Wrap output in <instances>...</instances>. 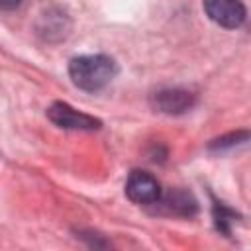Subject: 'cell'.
I'll return each instance as SVG.
<instances>
[{
	"label": "cell",
	"mask_w": 251,
	"mask_h": 251,
	"mask_svg": "<svg viewBox=\"0 0 251 251\" xmlns=\"http://www.w3.org/2000/svg\"><path fill=\"white\" fill-rule=\"evenodd\" d=\"M157 204H165L167 210L173 212V214L190 216V214L196 212V200H194L190 194L182 192V190H173V192H169L165 198H163V194H161V198L157 200Z\"/></svg>",
	"instance_id": "52a82bcc"
},
{
	"label": "cell",
	"mask_w": 251,
	"mask_h": 251,
	"mask_svg": "<svg viewBox=\"0 0 251 251\" xmlns=\"http://www.w3.org/2000/svg\"><path fill=\"white\" fill-rule=\"evenodd\" d=\"M239 139H247V131H239V133H229V135H226V137H218V139H214L212 141V145H210V149H226V147H231V145H235V143H239Z\"/></svg>",
	"instance_id": "ba28073f"
},
{
	"label": "cell",
	"mask_w": 251,
	"mask_h": 251,
	"mask_svg": "<svg viewBox=\"0 0 251 251\" xmlns=\"http://www.w3.org/2000/svg\"><path fill=\"white\" fill-rule=\"evenodd\" d=\"M126 194L135 204L151 206V204H157V200L161 198L163 192H161L159 180L151 173H147V171H131L127 180H126Z\"/></svg>",
	"instance_id": "7a4b0ae2"
},
{
	"label": "cell",
	"mask_w": 251,
	"mask_h": 251,
	"mask_svg": "<svg viewBox=\"0 0 251 251\" xmlns=\"http://www.w3.org/2000/svg\"><path fill=\"white\" fill-rule=\"evenodd\" d=\"M118 75V65L108 55H80L69 63V76L80 90L96 92Z\"/></svg>",
	"instance_id": "6da1fadb"
},
{
	"label": "cell",
	"mask_w": 251,
	"mask_h": 251,
	"mask_svg": "<svg viewBox=\"0 0 251 251\" xmlns=\"http://www.w3.org/2000/svg\"><path fill=\"white\" fill-rule=\"evenodd\" d=\"M71 29V20L61 8H47L37 20V33L47 41L65 39Z\"/></svg>",
	"instance_id": "8992f818"
},
{
	"label": "cell",
	"mask_w": 251,
	"mask_h": 251,
	"mask_svg": "<svg viewBox=\"0 0 251 251\" xmlns=\"http://www.w3.org/2000/svg\"><path fill=\"white\" fill-rule=\"evenodd\" d=\"M151 102L159 112L169 114V116H176V114L188 112L196 104V96L184 88H165V90L155 92Z\"/></svg>",
	"instance_id": "5b68a950"
},
{
	"label": "cell",
	"mask_w": 251,
	"mask_h": 251,
	"mask_svg": "<svg viewBox=\"0 0 251 251\" xmlns=\"http://www.w3.org/2000/svg\"><path fill=\"white\" fill-rule=\"evenodd\" d=\"M47 116L55 126L65 127V129H86V131H92V129L100 127V120H96L94 116H88L84 112H78V110H75L73 106H69L65 102L51 104L49 110H47Z\"/></svg>",
	"instance_id": "3957f363"
},
{
	"label": "cell",
	"mask_w": 251,
	"mask_h": 251,
	"mask_svg": "<svg viewBox=\"0 0 251 251\" xmlns=\"http://www.w3.org/2000/svg\"><path fill=\"white\" fill-rule=\"evenodd\" d=\"M204 10L212 22L233 29L245 22V6L241 0H204Z\"/></svg>",
	"instance_id": "277c9868"
},
{
	"label": "cell",
	"mask_w": 251,
	"mask_h": 251,
	"mask_svg": "<svg viewBox=\"0 0 251 251\" xmlns=\"http://www.w3.org/2000/svg\"><path fill=\"white\" fill-rule=\"evenodd\" d=\"M24 0H0V8L2 10H16Z\"/></svg>",
	"instance_id": "9c48e42d"
}]
</instances>
